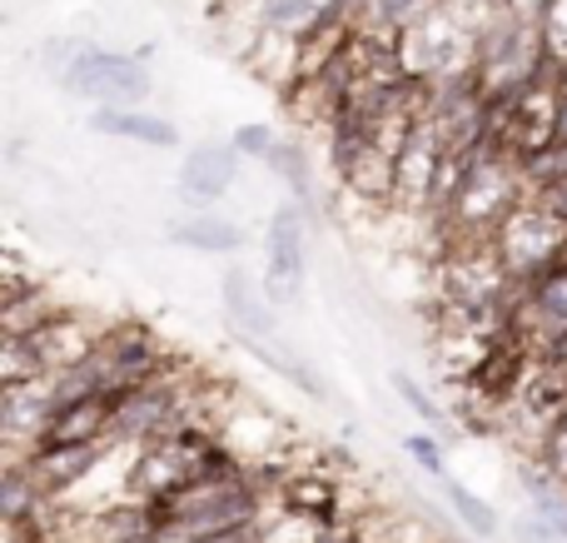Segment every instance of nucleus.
<instances>
[{
  "label": "nucleus",
  "mask_w": 567,
  "mask_h": 543,
  "mask_svg": "<svg viewBox=\"0 0 567 543\" xmlns=\"http://www.w3.org/2000/svg\"><path fill=\"white\" fill-rule=\"evenodd\" d=\"M493 249H498V259H503V269H508L513 285H523V279H533L538 269L558 265V259L567 255V219H558L553 209H543L538 199L528 195L498 225Z\"/></svg>",
  "instance_id": "f257e3e1"
},
{
  "label": "nucleus",
  "mask_w": 567,
  "mask_h": 543,
  "mask_svg": "<svg viewBox=\"0 0 567 543\" xmlns=\"http://www.w3.org/2000/svg\"><path fill=\"white\" fill-rule=\"evenodd\" d=\"M60 85L70 95L95 100L100 110H135L140 100L155 90V80L145 75V65L130 55H110V50H75L70 65L60 70Z\"/></svg>",
  "instance_id": "f03ea898"
},
{
  "label": "nucleus",
  "mask_w": 567,
  "mask_h": 543,
  "mask_svg": "<svg viewBox=\"0 0 567 543\" xmlns=\"http://www.w3.org/2000/svg\"><path fill=\"white\" fill-rule=\"evenodd\" d=\"M303 269H309V239H303L299 205H284L269 225V269H265V295L275 305H293L303 295Z\"/></svg>",
  "instance_id": "7ed1b4c3"
},
{
  "label": "nucleus",
  "mask_w": 567,
  "mask_h": 543,
  "mask_svg": "<svg viewBox=\"0 0 567 543\" xmlns=\"http://www.w3.org/2000/svg\"><path fill=\"white\" fill-rule=\"evenodd\" d=\"M239 180V150L229 145H199L195 155H185L179 165V199L189 209H209L215 199H225Z\"/></svg>",
  "instance_id": "20e7f679"
},
{
  "label": "nucleus",
  "mask_w": 567,
  "mask_h": 543,
  "mask_svg": "<svg viewBox=\"0 0 567 543\" xmlns=\"http://www.w3.org/2000/svg\"><path fill=\"white\" fill-rule=\"evenodd\" d=\"M219 295H225V309H229V319H235L239 339H275V299L259 295L245 269H225Z\"/></svg>",
  "instance_id": "39448f33"
},
{
  "label": "nucleus",
  "mask_w": 567,
  "mask_h": 543,
  "mask_svg": "<svg viewBox=\"0 0 567 543\" xmlns=\"http://www.w3.org/2000/svg\"><path fill=\"white\" fill-rule=\"evenodd\" d=\"M279 504L284 514L339 524V479L323 474V469H293L289 479H279Z\"/></svg>",
  "instance_id": "423d86ee"
},
{
  "label": "nucleus",
  "mask_w": 567,
  "mask_h": 543,
  "mask_svg": "<svg viewBox=\"0 0 567 543\" xmlns=\"http://www.w3.org/2000/svg\"><path fill=\"white\" fill-rule=\"evenodd\" d=\"M169 239L185 249H199V255H235V249H245V229H239L235 219L209 215V209H195V215L175 219Z\"/></svg>",
  "instance_id": "0eeeda50"
},
{
  "label": "nucleus",
  "mask_w": 567,
  "mask_h": 543,
  "mask_svg": "<svg viewBox=\"0 0 567 543\" xmlns=\"http://www.w3.org/2000/svg\"><path fill=\"white\" fill-rule=\"evenodd\" d=\"M90 130L100 135H115V140H140V145H179V130L159 115H145V110H95L90 115Z\"/></svg>",
  "instance_id": "6e6552de"
},
{
  "label": "nucleus",
  "mask_w": 567,
  "mask_h": 543,
  "mask_svg": "<svg viewBox=\"0 0 567 543\" xmlns=\"http://www.w3.org/2000/svg\"><path fill=\"white\" fill-rule=\"evenodd\" d=\"M439 484H443V494H449V504L458 509V519L473 529L478 539H498V529H503V519H498V509L488 504V499H478L473 489H463L453 474H439Z\"/></svg>",
  "instance_id": "1a4fd4ad"
},
{
  "label": "nucleus",
  "mask_w": 567,
  "mask_h": 543,
  "mask_svg": "<svg viewBox=\"0 0 567 543\" xmlns=\"http://www.w3.org/2000/svg\"><path fill=\"white\" fill-rule=\"evenodd\" d=\"M389 385H393V395H399L403 404H409L413 414L423 419V424H433V429H439V424H449V414H443V409L433 404L429 395H423V385H419V379H413V375H403V369H393V375H389Z\"/></svg>",
  "instance_id": "9d476101"
},
{
  "label": "nucleus",
  "mask_w": 567,
  "mask_h": 543,
  "mask_svg": "<svg viewBox=\"0 0 567 543\" xmlns=\"http://www.w3.org/2000/svg\"><path fill=\"white\" fill-rule=\"evenodd\" d=\"M269 165H275L279 175L289 180L293 189H299V195L309 189V155H303V150H293V145H275V150H269Z\"/></svg>",
  "instance_id": "9b49d317"
},
{
  "label": "nucleus",
  "mask_w": 567,
  "mask_h": 543,
  "mask_svg": "<svg viewBox=\"0 0 567 543\" xmlns=\"http://www.w3.org/2000/svg\"><path fill=\"white\" fill-rule=\"evenodd\" d=\"M403 449H409V454L423 464V474H433V479H439V474H449V459H443V449L433 444V439L409 434V439H403Z\"/></svg>",
  "instance_id": "f8f14e48"
},
{
  "label": "nucleus",
  "mask_w": 567,
  "mask_h": 543,
  "mask_svg": "<svg viewBox=\"0 0 567 543\" xmlns=\"http://www.w3.org/2000/svg\"><path fill=\"white\" fill-rule=\"evenodd\" d=\"M279 140H275V130L269 125H245V130H235V150L239 155H259V160H269V150H275Z\"/></svg>",
  "instance_id": "ddd939ff"
}]
</instances>
